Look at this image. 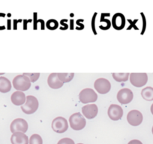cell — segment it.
<instances>
[{
	"label": "cell",
	"mask_w": 153,
	"mask_h": 144,
	"mask_svg": "<svg viewBox=\"0 0 153 144\" xmlns=\"http://www.w3.org/2000/svg\"><path fill=\"white\" fill-rule=\"evenodd\" d=\"M69 124L74 130L80 131L85 128L86 121L80 113H75L69 117Z\"/></svg>",
	"instance_id": "obj_1"
},
{
	"label": "cell",
	"mask_w": 153,
	"mask_h": 144,
	"mask_svg": "<svg viewBox=\"0 0 153 144\" xmlns=\"http://www.w3.org/2000/svg\"><path fill=\"white\" fill-rule=\"evenodd\" d=\"M38 106H39V103H38V99L35 96L29 95V96H26L25 104L21 106V110L24 114L29 115V114H32L36 112Z\"/></svg>",
	"instance_id": "obj_2"
},
{
	"label": "cell",
	"mask_w": 153,
	"mask_h": 144,
	"mask_svg": "<svg viewBox=\"0 0 153 144\" xmlns=\"http://www.w3.org/2000/svg\"><path fill=\"white\" fill-rule=\"evenodd\" d=\"M12 84L14 86V89L20 92H24V91L29 90L31 87V81L26 76L23 75H17L13 80Z\"/></svg>",
	"instance_id": "obj_3"
},
{
	"label": "cell",
	"mask_w": 153,
	"mask_h": 144,
	"mask_svg": "<svg viewBox=\"0 0 153 144\" xmlns=\"http://www.w3.org/2000/svg\"><path fill=\"white\" fill-rule=\"evenodd\" d=\"M79 99L83 104L95 102L98 99V95L95 90L92 89H84L79 94Z\"/></svg>",
	"instance_id": "obj_4"
},
{
	"label": "cell",
	"mask_w": 153,
	"mask_h": 144,
	"mask_svg": "<svg viewBox=\"0 0 153 144\" xmlns=\"http://www.w3.org/2000/svg\"><path fill=\"white\" fill-rule=\"evenodd\" d=\"M129 77L131 83L135 87H142L148 81V76L146 73H131Z\"/></svg>",
	"instance_id": "obj_5"
},
{
	"label": "cell",
	"mask_w": 153,
	"mask_h": 144,
	"mask_svg": "<svg viewBox=\"0 0 153 144\" xmlns=\"http://www.w3.org/2000/svg\"><path fill=\"white\" fill-rule=\"evenodd\" d=\"M10 130L14 133H26L28 130V123L25 120L21 118H17L13 120L10 125Z\"/></svg>",
	"instance_id": "obj_6"
},
{
	"label": "cell",
	"mask_w": 153,
	"mask_h": 144,
	"mask_svg": "<svg viewBox=\"0 0 153 144\" xmlns=\"http://www.w3.org/2000/svg\"><path fill=\"white\" fill-rule=\"evenodd\" d=\"M52 129L55 132L62 134L65 132L68 128V123L65 118L62 117H56L52 122Z\"/></svg>",
	"instance_id": "obj_7"
},
{
	"label": "cell",
	"mask_w": 153,
	"mask_h": 144,
	"mask_svg": "<svg viewBox=\"0 0 153 144\" xmlns=\"http://www.w3.org/2000/svg\"><path fill=\"white\" fill-rule=\"evenodd\" d=\"M95 89L100 94H107L111 89V84L108 80L105 78L97 79L94 83Z\"/></svg>",
	"instance_id": "obj_8"
},
{
	"label": "cell",
	"mask_w": 153,
	"mask_h": 144,
	"mask_svg": "<svg viewBox=\"0 0 153 144\" xmlns=\"http://www.w3.org/2000/svg\"><path fill=\"white\" fill-rule=\"evenodd\" d=\"M134 95L131 89L128 88L122 89L117 93V100L122 104H128L133 100Z\"/></svg>",
	"instance_id": "obj_9"
},
{
	"label": "cell",
	"mask_w": 153,
	"mask_h": 144,
	"mask_svg": "<svg viewBox=\"0 0 153 144\" xmlns=\"http://www.w3.org/2000/svg\"><path fill=\"white\" fill-rule=\"evenodd\" d=\"M143 117V114L137 110L131 111L127 115V120L129 124L132 126H138L142 123Z\"/></svg>",
	"instance_id": "obj_10"
},
{
	"label": "cell",
	"mask_w": 153,
	"mask_h": 144,
	"mask_svg": "<svg viewBox=\"0 0 153 144\" xmlns=\"http://www.w3.org/2000/svg\"><path fill=\"white\" fill-rule=\"evenodd\" d=\"M109 117L113 121H118L123 117V110L118 104H111L107 111Z\"/></svg>",
	"instance_id": "obj_11"
},
{
	"label": "cell",
	"mask_w": 153,
	"mask_h": 144,
	"mask_svg": "<svg viewBox=\"0 0 153 144\" xmlns=\"http://www.w3.org/2000/svg\"><path fill=\"white\" fill-rule=\"evenodd\" d=\"M98 108L96 104H90L85 105L82 108L83 115L89 120H92L98 115Z\"/></svg>",
	"instance_id": "obj_12"
},
{
	"label": "cell",
	"mask_w": 153,
	"mask_h": 144,
	"mask_svg": "<svg viewBox=\"0 0 153 144\" xmlns=\"http://www.w3.org/2000/svg\"><path fill=\"white\" fill-rule=\"evenodd\" d=\"M112 25L113 27L117 30H121L125 27L126 25V18L123 14L117 13L114 14L112 19Z\"/></svg>",
	"instance_id": "obj_13"
},
{
	"label": "cell",
	"mask_w": 153,
	"mask_h": 144,
	"mask_svg": "<svg viewBox=\"0 0 153 144\" xmlns=\"http://www.w3.org/2000/svg\"><path fill=\"white\" fill-rule=\"evenodd\" d=\"M48 86L53 89H58L62 87L64 83L58 77V73H52L49 75L48 79Z\"/></svg>",
	"instance_id": "obj_14"
},
{
	"label": "cell",
	"mask_w": 153,
	"mask_h": 144,
	"mask_svg": "<svg viewBox=\"0 0 153 144\" xmlns=\"http://www.w3.org/2000/svg\"><path fill=\"white\" fill-rule=\"evenodd\" d=\"M11 102L16 106H22L25 104L26 100V96L23 92L17 91L11 95Z\"/></svg>",
	"instance_id": "obj_15"
},
{
	"label": "cell",
	"mask_w": 153,
	"mask_h": 144,
	"mask_svg": "<svg viewBox=\"0 0 153 144\" xmlns=\"http://www.w3.org/2000/svg\"><path fill=\"white\" fill-rule=\"evenodd\" d=\"M12 144H29V138L24 133H14L11 135Z\"/></svg>",
	"instance_id": "obj_16"
},
{
	"label": "cell",
	"mask_w": 153,
	"mask_h": 144,
	"mask_svg": "<svg viewBox=\"0 0 153 144\" xmlns=\"http://www.w3.org/2000/svg\"><path fill=\"white\" fill-rule=\"evenodd\" d=\"M11 89V83L8 78L0 77V92L7 93Z\"/></svg>",
	"instance_id": "obj_17"
},
{
	"label": "cell",
	"mask_w": 153,
	"mask_h": 144,
	"mask_svg": "<svg viewBox=\"0 0 153 144\" xmlns=\"http://www.w3.org/2000/svg\"><path fill=\"white\" fill-rule=\"evenodd\" d=\"M141 96L147 101H153V88L148 86L141 91Z\"/></svg>",
	"instance_id": "obj_18"
},
{
	"label": "cell",
	"mask_w": 153,
	"mask_h": 144,
	"mask_svg": "<svg viewBox=\"0 0 153 144\" xmlns=\"http://www.w3.org/2000/svg\"><path fill=\"white\" fill-rule=\"evenodd\" d=\"M113 79L117 82H126L129 79V73H113L112 74Z\"/></svg>",
	"instance_id": "obj_19"
},
{
	"label": "cell",
	"mask_w": 153,
	"mask_h": 144,
	"mask_svg": "<svg viewBox=\"0 0 153 144\" xmlns=\"http://www.w3.org/2000/svg\"><path fill=\"white\" fill-rule=\"evenodd\" d=\"M74 73H58V77L63 83H68L74 78Z\"/></svg>",
	"instance_id": "obj_20"
},
{
	"label": "cell",
	"mask_w": 153,
	"mask_h": 144,
	"mask_svg": "<svg viewBox=\"0 0 153 144\" xmlns=\"http://www.w3.org/2000/svg\"><path fill=\"white\" fill-rule=\"evenodd\" d=\"M29 144H43L42 137L39 134H32L29 140Z\"/></svg>",
	"instance_id": "obj_21"
},
{
	"label": "cell",
	"mask_w": 153,
	"mask_h": 144,
	"mask_svg": "<svg viewBox=\"0 0 153 144\" xmlns=\"http://www.w3.org/2000/svg\"><path fill=\"white\" fill-rule=\"evenodd\" d=\"M23 74L26 76L29 79L31 83H35V81H37L38 80V78L40 77V74L39 73H24Z\"/></svg>",
	"instance_id": "obj_22"
},
{
	"label": "cell",
	"mask_w": 153,
	"mask_h": 144,
	"mask_svg": "<svg viewBox=\"0 0 153 144\" xmlns=\"http://www.w3.org/2000/svg\"><path fill=\"white\" fill-rule=\"evenodd\" d=\"M47 27L51 30H54L58 27V22L55 20H50L47 23Z\"/></svg>",
	"instance_id": "obj_23"
},
{
	"label": "cell",
	"mask_w": 153,
	"mask_h": 144,
	"mask_svg": "<svg viewBox=\"0 0 153 144\" xmlns=\"http://www.w3.org/2000/svg\"><path fill=\"white\" fill-rule=\"evenodd\" d=\"M57 144H75L73 140H71V138H62V139L60 140L58 142Z\"/></svg>",
	"instance_id": "obj_24"
},
{
	"label": "cell",
	"mask_w": 153,
	"mask_h": 144,
	"mask_svg": "<svg viewBox=\"0 0 153 144\" xmlns=\"http://www.w3.org/2000/svg\"><path fill=\"white\" fill-rule=\"evenodd\" d=\"M128 144H143V143L141 141L138 140H131Z\"/></svg>",
	"instance_id": "obj_25"
},
{
	"label": "cell",
	"mask_w": 153,
	"mask_h": 144,
	"mask_svg": "<svg viewBox=\"0 0 153 144\" xmlns=\"http://www.w3.org/2000/svg\"><path fill=\"white\" fill-rule=\"evenodd\" d=\"M150 110H151V113H152V115H153V104H152V106H151V109H150Z\"/></svg>",
	"instance_id": "obj_26"
},
{
	"label": "cell",
	"mask_w": 153,
	"mask_h": 144,
	"mask_svg": "<svg viewBox=\"0 0 153 144\" xmlns=\"http://www.w3.org/2000/svg\"><path fill=\"white\" fill-rule=\"evenodd\" d=\"M152 134H153V127H152Z\"/></svg>",
	"instance_id": "obj_27"
},
{
	"label": "cell",
	"mask_w": 153,
	"mask_h": 144,
	"mask_svg": "<svg viewBox=\"0 0 153 144\" xmlns=\"http://www.w3.org/2000/svg\"><path fill=\"white\" fill-rule=\"evenodd\" d=\"M77 144H83V143H77Z\"/></svg>",
	"instance_id": "obj_28"
}]
</instances>
